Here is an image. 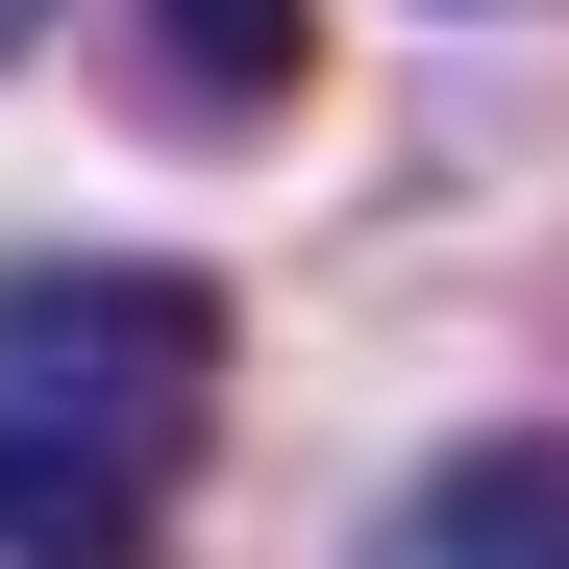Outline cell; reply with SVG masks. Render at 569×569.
Wrapping results in <instances>:
<instances>
[{"label":"cell","mask_w":569,"mask_h":569,"mask_svg":"<svg viewBox=\"0 0 569 569\" xmlns=\"http://www.w3.org/2000/svg\"><path fill=\"white\" fill-rule=\"evenodd\" d=\"M347 569H569V421H496V446H446L397 520H371Z\"/></svg>","instance_id":"2"},{"label":"cell","mask_w":569,"mask_h":569,"mask_svg":"<svg viewBox=\"0 0 569 569\" xmlns=\"http://www.w3.org/2000/svg\"><path fill=\"white\" fill-rule=\"evenodd\" d=\"M50 26H74V0H0V50H50Z\"/></svg>","instance_id":"4"},{"label":"cell","mask_w":569,"mask_h":569,"mask_svg":"<svg viewBox=\"0 0 569 569\" xmlns=\"http://www.w3.org/2000/svg\"><path fill=\"white\" fill-rule=\"evenodd\" d=\"M322 0H124V100L149 124H298Z\"/></svg>","instance_id":"3"},{"label":"cell","mask_w":569,"mask_h":569,"mask_svg":"<svg viewBox=\"0 0 569 569\" xmlns=\"http://www.w3.org/2000/svg\"><path fill=\"white\" fill-rule=\"evenodd\" d=\"M223 272L26 248L0 272V569H173V496L223 446Z\"/></svg>","instance_id":"1"}]
</instances>
